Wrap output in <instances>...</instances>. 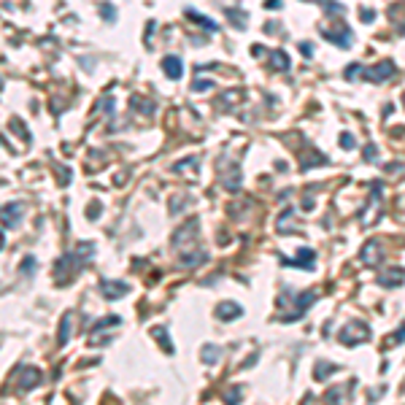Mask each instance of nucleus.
<instances>
[{"mask_svg": "<svg viewBox=\"0 0 405 405\" xmlns=\"http://www.w3.org/2000/svg\"><path fill=\"white\" fill-rule=\"evenodd\" d=\"M370 338V330L365 322H349L346 327L338 333V341L343 343V346H354V343H362Z\"/></svg>", "mask_w": 405, "mask_h": 405, "instance_id": "1", "label": "nucleus"}, {"mask_svg": "<svg viewBox=\"0 0 405 405\" xmlns=\"http://www.w3.org/2000/svg\"><path fill=\"white\" fill-rule=\"evenodd\" d=\"M368 81H387V78H392L395 76V62L392 59H381L378 65H373V68H365V73H362Z\"/></svg>", "mask_w": 405, "mask_h": 405, "instance_id": "2", "label": "nucleus"}, {"mask_svg": "<svg viewBox=\"0 0 405 405\" xmlns=\"http://www.w3.org/2000/svg\"><path fill=\"white\" fill-rule=\"evenodd\" d=\"M14 381H19V389L27 392L32 387H38V381H41V370L30 368V365H22V368L14 373Z\"/></svg>", "mask_w": 405, "mask_h": 405, "instance_id": "3", "label": "nucleus"}, {"mask_svg": "<svg viewBox=\"0 0 405 405\" xmlns=\"http://www.w3.org/2000/svg\"><path fill=\"white\" fill-rule=\"evenodd\" d=\"M100 292L105 295V300H119V297H124L130 292V284L124 281H111V278H103L100 281Z\"/></svg>", "mask_w": 405, "mask_h": 405, "instance_id": "4", "label": "nucleus"}, {"mask_svg": "<svg viewBox=\"0 0 405 405\" xmlns=\"http://www.w3.org/2000/svg\"><path fill=\"white\" fill-rule=\"evenodd\" d=\"M314 300H316V292H314V289L303 292V297H297V308H295V311H289L287 316H281V322H297V319H303L305 308H308V305L314 303Z\"/></svg>", "mask_w": 405, "mask_h": 405, "instance_id": "5", "label": "nucleus"}, {"mask_svg": "<svg viewBox=\"0 0 405 405\" xmlns=\"http://www.w3.org/2000/svg\"><path fill=\"white\" fill-rule=\"evenodd\" d=\"M22 205L19 203H5L3 205V230H14L19 224V219H22Z\"/></svg>", "mask_w": 405, "mask_h": 405, "instance_id": "6", "label": "nucleus"}, {"mask_svg": "<svg viewBox=\"0 0 405 405\" xmlns=\"http://www.w3.org/2000/svg\"><path fill=\"white\" fill-rule=\"evenodd\" d=\"M216 316L222 319V322H232V319L243 316V308L238 303H232V300H224V303L216 305Z\"/></svg>", "mask_w": 405, "mask_h": 405, "instance_id": "7", "label": "nucleus"}, {"mask_svg": "<svg viewBox=\"0 0 405 405\" xmlns=\"http://www.w3.org/2000/svg\"><path fill=\"white\" fill-rule=\"evenodd\" d=\"M403 281H405V270L403 268H392V270H387V273H378V284L387 287V289L400 287Z\"/></svg>", "mask_w": 405, "mask_h": 405, "instance_id": "8", "label": "nucleus"}, {"mask_svg": "<svg viewBox=\"0 0 405 405\" xmlns=\"http://www.w3.org/2000/svg\"><path fill=\"white\" fill-rule=\"evenodd\" d=\"M162 70L168 73V78H181L184 76V62H181V57H176V54H168L162 59Z\"/></svg>", "mask_w": 405, "mask_h": 405, "instance_id": "9", "label": "nucleus"}, {"mask_svg": "<svg viewBox=\"0 0 405 405\" xmlns=\"http://www.w3.org/2000/svg\"><path fill=\"white\" fill-rule=\"evenodd\" d=\"M314 262H316V254H314V249H300V254L295 257V260H284V265H292V268H314Z\"/></svg>", "mask_w": 405, "mask_h": 405, "instance_id": "10", "label": "nucleus"}, {"mask_svg": "<svg viewBox=\"0 0 405 405\" xmlns=\"http://www.w3.org/2000/svg\"><path fill=\"white\" fill-rule=\"evenodd\" d=\"M322 32H324V38H327L330 43L341 46V49H349L351 46V30L349 27H343L341 32H327V30H322Z\"/></svg>", "mask_w": 405, "mask_h": 405, "instance_id": "11", "label": "nucleus"}, {"mask_svg": "<svg viewBox=\"0 0 405 405\" xmlns=\"http://www.w3.org/2000/svg\"><path fill=\"white\" fill-rule=\"evenodd\" d=\"M289 65H292V59L287 57V51H281V49L270 51V68L273 70H289Z\"/></svg>", "mask_w": 405, "mask_h": 405, "instance_id": "12", "label": "nucleus"}, {"mask_svg": "<svg viewBox=\"0 0 405 405\" xmlns=\"http://www.w3.org/2000/svg\"><path fill=\"white\" fill-rule=\"evenodd\" d=\"M224 14H227V22H232L238 30H243L249 24V14H246V11H241V8H227Z\"/></svg>", "mask_w": 405, "mask_h": 405, "instance_id": "13", "label": "nucleus"}, {"mask_svg": "<svg viewBox=\"0 0 405 405\" xmlns=\"http://www.w3.org/2000/svg\"><path fill=\"white\" fill-rule=\"evenodd\" d=\"M187 16L192 19V22H197V24H203V27H208L211 32H216L219 30V24L214 22V19H208V16H203L200 11H195V8H187Z\"/></svg>", "mask_w": 405, "mask_h": 405, "instance_id": "14", "label": "nucleus"}, {"mask_svg": "<svg viewBox=\"0 0 405 405\" xmlns=\"http://www.w3.org/2000/svg\"><path fill=\"white\" fill-rule=\"evenodd\" d=\"M151 335H154L157 343L165 349V354H173V343H170V338H168V330H165V327H154V330H151Z\"/></svg>", "mask_w": 405, "mask_h": 405, "instance_id": "15", "label": "nucleus"}, {"mask_svg": "<svg viewBox=\"0 0 405 405\" xmlns=\"http://www.w3.org/2000/svg\"><path fill=\"white\" fill-rule=\"evenodd\" d=\"M70 316H73V314H65L62 322H59V335H57L59 346H65V343L70 341Z\"/></svg>", "mask_w": 405, "mask_h": 405, "instance_id": "16", "label": "nucleus"}, {"mask_svg": "<svg viewBox=\"0 0 405 405\" xmlns=\"http://www.w3.org/2000/svg\"><path fill=\"white\" fill-rule=\"evenodd\" d=\"M116 324H122V319H119L116 314H108L105 319H100V322H95V327H92V333H100V330H105V327H116Z\"/></svg>", "mask_w": 405, "mask_h": 405, "instance_id": "17", "label": "nucleus"}, {"mask_svg": "<svg viewBox=\"0 0 405 405\" xmlns=\"http://www.w3.org/2000/svg\"><path fill=\"white\" fill-rule=\"evenodd\" d=\"M335 370H338V365L319 360V362H316V381H324V378H327L330 373H335Z\"/></svg>", "mask_w": 405, "mask_h": 405, "instance_id": "18", "label": "nucleus"}, {"mask_svg": "<svg viewBox=\"0 0 405 405\" xmlns=\"http://www.w3.org/2000/svg\"><path fill=\"white\" fill-rule=\"evenodd\" d=\"M219 354H222V349L214 346V343H205V346H203V360L208 362V365L219 362Z\"/></svg>", "mask_w": 405, "mask_h": 405, "instance_id": "19", "label": "nucleus"}, {"mask_svg": "<svg viewBox=\"0 0 405 405\" xmlns=\"http://www.w3.org/2000/svg\"><path fill=\"white\" fill-rule=\"evenodd\" d=\"M205 260H208L205 251H197V254H181V265H187V268H195V265H200Z\"/></svg>", "mask_w": 405, "mask_h": 405, "instance_id": "20", "label": "nucleus"}, {"mask_svg": "<svg viewBox=\"0 0 405 405\" xmlns=\"http://www.w3.org/2000/svg\"><path fill=\"white\" fill-rule=\"evenodd\" d=\"M132 108H135V111H143L146 116L154 114V103H146V97H132Z\"/></svg>", "mask_w": 405, "mask_h": 405, "instance_id": "21", "label": "nucleus"}, {"mask_svg": "<svg viewBox=\"0 0 405 405\" xmlns=\"http://www.w3.org/2000/svg\"><path fill=\"white\" fill-rule=\"evenodd\" d=\"M35 257H32V254H27V257H24V260H22V265H19V273H22V276H32V270H35Z\"/></svg>", "mask_w": 405, "mask_h": 405, "instance_id": "22", "label": "nucleus"}, {"mask_svg": "<svg viewBox=\"0 0 405 405\" xmlns=\"http://www.w3.org/2000/svg\"><path fill=\"white\" fill-rule=\"evenodd\" d=\"M314 3H322L324 8L330 11V16H341V11H343V5L335 3V0H314Z\"/></svg>", "mask_w": 405, "mask_h": 405, "instance_id": "23", "label": "nucleus"}, {"mask_svg": "<svg viewBox=\"0 0 405 405\" xmlns=\"http://www.w3.org/2000/svg\"><path fill=\"white\" fill-rule=\"evenodd\" d=\"M100 14H103L105 22H114V19H116V11H114V5H111V3H100Z\"/></svg>", "mask_w": 405, "mask_h": 405, "instance_id": "24", "label": "nucleus"}, {"mask_svg": "<svg viewBox=\"0 0 405 405\" xmlns=\"http://www.w3.org/2000/svg\"><path fill=\"white\" fill-rule=\"evenodd\" d=\"M11 127H14V132H19V135H22L24 138V141H30V132L27 130H24V124H22V119H11Z\"/></svg>", "mask_w": 405, "mask_h": 405, "instance_id": "25", "label": "nucleus"}, {"mask_svg": "<svg viewBox=\"0 0 405 405\" xmlns=\"http://www.w3.org/2000/svg\"><path fill=\"white\" fill-rule=\"evenodd\" d=\"M192 89H195V92H203V89H214V81H203V78H197V81H192Z\"/></svg>", "mask_w": 405, "mask_h": 405, "instance_id": "26", "label": "nucleus"}, {"mask_svg": "<svg viewBox=\"0 0 405 405\" xmlns=\"http://www.w3.org/2000/svg\"><path fill=\"white\" fill-rule=\"evenodd\" d=\"M360 73H365V68L360 62H354V65H349V68H346V78H354V76H360Z\"/></svg>", "mask_w": 405, "mask_h": 405, "instance_id": "27", "label": "nucleus"}, {"mask_svg": "<svg viewBox=\"0 0 405 405\" xmlns=\"http://www.w3.org/2000/svg\"><path fill=\"white\" fill-rule=\"evenodd\" d=\"M341 146H343V149H354V135H351V132H343V135H341Z\"/></svg>", "mask_w": 405, "mask_h": 405, "instance_id": "28", "label": "nucleus"}, {"mask_svg": "<svg viewBox=\"0 0 405 405\" xmlns=\"http://www.w3.org/2000/svg\"><path fill=\"white\" fill-rule=\"evenodd\" d=\"M376 157H378V149H376L373 143H370L368 149H365V159H368V162H370V159H376Z\"/></svg>", "mask_w": 405, "mask_h": 405, "instance_id": "29", "label": "nucleus"}, {"mask_svg": "<svg viewBox=\"0 0 405 405\" xmlns=\"http://www.w3.org/2000/svg\"><path fill=\"white\" fill-rule=\"evenodd\" d=\"M97 108H100V111H111V108H114V100H111V97H103V103L97 105Z\"/></svg>", "mask_w": 405, "mask_h": 405, "instance_id": "30", "label": "nucleus"}, {"mask_svg": "<svg viewBox=\"0 0 405 405\" xmlns=\"http://www.w3.org/2000/svg\"><path fill=\"white\" fill-rule=\"evenodd\" d=\"M373 19H376V14H373L370 8H365V11H362V22H368V24H370Z\"/></svg>", "mask_w": 405, "mask_h": 405, "instance_id": "31", "label": "nucleus"}, {"mask_svg": "<svg viewBox=\"0 0 405 405\" xmlns=\"http://www.w3.org/2000/svg\"><path fill=\"white\" fill-rule=\"evenodd\" d=\"M227 400L230 403H238V400H241V389H232L230 395H227Z\"/></svg>", "mask_w": 405, "mask_h": 405, "instance_id": "32", "label": "nucleus"}, {"mask_svg": "<svg viewBox=\"0 0 405 405\" xmlns=\"http://www.w3.org/2000/svg\"><path fill=\"white\" fill-rule=\"evenodd\" d=\"M300 51L305 57H311V54H314V46H311V43H300Z\"/></svg>", "mask_w": 405, "mask_h": 405, "instance_id": "33", "label": "nucleus"}, {"mask_svg": "<svg viewBox=\"0 0 405 405\" xmlns=\"http://www.w3.org/2000/svg\"><path fill=\"white\" fill-rule=\"evenodd\" d=\"M405 341V324H403V330H397V335H395V343H403Z\"/></svg>", "mask_w": 405, "mask_h": 405, "instance_id": "34", "label": "nucleus"}, {"mask_svg": "<svg viewBox=\"0 0 405 405\" xmlns=\"http://www.w3.org/2000/svg\"><path fill=\"white\" fill-rule=\"evenodd\" d=\"M281 5V0H265V8H278Z\"/></svg>", "mask_w": 405, "mask_h": 405, "instance_id": "35", "label": "nucleus"}]
</instances>
